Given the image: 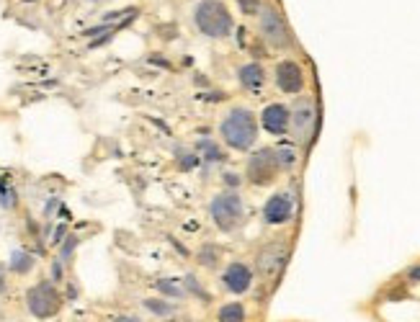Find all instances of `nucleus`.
<instances>
[{
    "label": "nucleus",
    "mask_w": 420,
    "mask_h": 322,
    "mask_svg": "<svg viewBox=\"0 0 420 322\" xmlns=\"http://www.w3.org/2000/svg\"><path fill=\"white\" fill-rule=\"evenodd\" d=\"M258 116L245 106H232L227 114L219 119V137L227 144L230 150L237 153H248L253 144L258 142Z\"/></svg>",
    "instance_id": "1"
},
{
    "label": "nucleus",
    "mask_w": 420,
    "mask_h": 322,
    "mask_svg": "<svg viewBox=\"0 0 420 322\" xmlns=\"http://www.w3.org/2000/svg\"><path fill=\"white\" fill-rule=\"evenodd\" d=\"M191 21L207 39H227L235 31V18L225 0H199L191 10Z\"/></svg>",
    "instance_id": "2"
},
{
    "label": "nucleus",
    "mask_w": 420,
    "mask_h": 322,
    "mask_svg": "<svg viewBox=\"0 0 420 322\" xmlns=\"http://www.w3.org/2000/svg\"><path fill=\"white\" fill-rule=\"evenodd\" d=\"M209 217L219 232H225V235L237 232L245 224V217H248L243 196L237 194V191H232V188L217 194L209 204Z\"/></svg>",
    "instance_id": "3"
},
{
    "label": "nucleus",
    "mask_w": 420,
    "mask_h": 322,
    "mask_svg": "<svg viewBox=\"0 0 420 322\" xmlns=\"http://www.w3.org/2000/svg\"><path fill=\"white\" fill-rule=\"evenodd\" d=\"M258 36L271 49H292L294 47V31L273 3H263L261 13H258Z\"/></svg>",
    "instance_id": "4"
},
{
    "label": "nucleus",
    "mask_w": 420,
    "mask_h": 322,
    "mask_svg": "<svg viewBox=\"0 0 420 322\" xmlns=\"http://www.w3.org/2000/svg\"><path fill=\"white\" fill-rule=\"evenodd\" d=\"M294 142L302 147H310V142L315 139L317 132V101L312 95H299L292 106V129Z\"/></svg>",
    "instance_id": "5"
},
{
    "label": "nucleus",
    "mask_w": 420,
    "mask_h": 322,
    "mask_svg": "<svg viewBox=\"0 0 420 322\" xmlns=\"http://www.w3.org/2000/svg\"><path fill=\"white\" fill-rule=\"evenodd\" d=\"M62 297H59L54 281H39L26 291V309L34 314L36 320H50L59 312Z\"/></svg>",
    "instance_id": "6"
},
{
    "label": "nucleus",
    "mask_w": 420,
    "mask_h": 322,
    "mask_svg": "<svg viewBox=\"0 0 420 322\" xmlns=\"http://www.w3.org/2000/svg\"><path fill=\"white\" fill-rule=\"evenodd\" d=\"M278 173H281V165L276 160V150L273 147L253 150L250 158H248V168H245V176H248L253 186H271L278 178Z\"/></svg>",
    "instance_id": "7"
},
{
    "label": "nucleus",
    "mask_w": 420,
    "mask_h": 322,
    "mask_svg": "<svg viewBox=\"0 0 420 322\" xmlns=\"http://www.w3.org/2000/svg\"><path fill=\"white\" fill-rule=\"evenodd\" d=\"M273 85L284 95H302L304 88H307L304 68L297 60H292V57L276 62V68H273Z\"/></svg>",
    "instance_id": "8"
},
{
    "label": "nucleus",
    "mask_w": 420,
    "mask_h": 322,
    "mask_svg": "<svg viewBox=\"0 0 420 322\" xmlns=\"http://www.w3.org/2000/svg\"><path fill=\"white\" fill-rule=\"evenodd\" d=\"M297 214V199L292 191H276L269 201L263 204V222L271 227H284L294 220Z\"/></svg>",
    "instance_id": "9"
},
{
    "label": "nucleus",
    "mask_w": 420,
    "mask_h": 322,
    "mask_svg": "<svg viewBox=\"0 0 420 322\" xmlns=\"http://www.w3.org/2000/svg\"><path fill=\"white\" fill-rule=\"evenodd\" d=\"M261 129L271 137H284L292 129V109L286 103L271 101L261 111Z\"/></svg>",
    "instance_id": "10"
},
{
    "label": "nucleus",
    "mask_w": 420,
    "mask_h": 322,
    "mask_svg": "<svg viewBox=\"0 0 420 322\" xmlns=\"http://www.w3.org/2000/svg\"><path fill=\"white\" fill-rule=\"evenodd\" d=\"M253 279H255V273H253L250 266L243 261L230 263L227 268L222 271V284H225V289H227L230 294H245V291H250Z\"/></svg>",
    "instance_id": "11"
},
{
    "label": "nucleus",
    "mask_w": 420,
    "mask_h": 322,
    "mask_svg": "<svg viewBox=\"0 0 420 322\" xmlns=\"http://www.w3.org/2000/svg\"><path fill=\"white\" fill-rule=\"evenodd\" d=\"M286 261V245L284 243H271L258 253V273L261 276H276Z\"/></svg>",
    "instance_id": "12"
},
{
    "label": "nucleus",
    "mask_w": 420,
    "mask_h": 322,
    "mask_svg": "<svg viewBox=\"0 0 420 322\" xmlns=\"http://www.w3.org/2000/svg\"><path fill=\"white\" fill-rule=\"evenodd\" d=\"M237 80H240V88L248 93H261L266 88V70L261 62H245L243 68L237 70Z\"/></svg>",
    "instance_id": "13"
},
{
    "label": "nucleus",
    "mask_w": 420,
    "mask_h": 322,
    "mask_svg": "<svg viewBox=\"0 0 420 322\" xmlns=\"http://www.w3.org/2000/svg\"><path fill=\"white\" fill-rule=\"evenodd\" d=\"M273 150H276V160L281 165V173H292L299 165V144L297 142H278Z\"/></svg>",
    "instance_id": "14"
},
{
    "label": "nucleus",
    "mask_w": 420,
    "mask_h": 322,
    "mask_svg": "<svg viewBox=\"0 0 420 322\" xmlns=\"http://www.w3.org/2000/svg\"><path fill=\"white\" fill-rule=\"evenodd\" d=\"M193 150H196V155H199V158H202V162H207V165L225 162V153H222V147H219L214 139H199Z\"/></svg>",
    "instance_id": "15"
},
{
    "label": "nucleus",
    "mask_w": 420,
    "mask_h": 322,
    "mask_svg": "<svg viewBox=\"0 0 420 322\" xmlns=\"http://www.w3.org/2000/svg\"><path fill=\"white\" fill-rule=\"evenodd\" d=\"M8 268H10L13 273H18V276H24V273H29L31 268H34V255H29L26 250L16 247V250L10 253Z\"/></svg>",
    "instance_id": "16"
},
{
    "label": "nucleus",
    "mask_w": 420,
    "mask_h": 322,
    "mask_svg": "<svg viewBox=\"0 0 420 322\" xmlns=\"http://www.w3.org/2000/svg\"><path fill=\"white\" fill-rule=\"evenodd\" d=\"M245 317H248V312L240 302H230L217 312V322H245Z\"/></svg>",
    "instance_id": "17"
},
{
    "label": "nucleus",
    "mask_w": 420,
    "mask_h": 322,
    "mask_svg": "<svg viewBox=\"0 0 420 322\" xmlns=\"http://www.w3.org/2000/svg\"><path fill=\"white\" fill-rule=\"evenodd\" d=\"M155 289H158L160 294H165V297H173V299L186 297V286L176 279H160L158 284H155Z\"/></svg>",
    "instance_id": "18"
},
{
    "label": "nucleus",
    "mask_w": 420,
    "mask_h": 322,
    "mask_svg": "<svg viewBox=\"0 0 420 322\" xmlns=\"http://www.w3.org/2000/svg\"><path fill=\"white\" fill-rule=\"evenodd\" d=\"M144 309L152 312L155 317H170V314L176 312V307L165 302V299H144Z\"/></svg>",
    "instance_id": "19"
},
{
    "label": "nucleus",
    "mask_w": 420,
    "mask_h": 322,
    "mask_svg": "<svg viewBox=\"0 0 420 322\" xmlns=\"http://www.w3.org/2000/svg\"><path fill=\"white\" fill-rule=\"evenodd\" d=\"M18 204V196H16V188L6 183V181H0V206H6V209H13Z\"/></svg>",
    "instance_id": "20"
},
{
    "label": "nucleus",
    "mask_w": 420,
    "mask_h": 322,
    "mask_svg": "<svg viewBox=\"0 0 420 322\" xmlns=\"http://www.w3.org/2000/svg\"><path fill=\"white\" fill-rule=\"evenodd\" d=\"M235 3H237V8H240L243 16H258L266 0H235Z\"/></svg>",
    "instance_id": "21"
},
{
    "label": "nucleus",
    "mask_w": 420,
    "mask_h": 322,
    "mask_svg": "<svg viewBox=\"0 0 420 322\" xmlns=\"http://www.w3.org/2000/svg\"><path fill=\"white\" fill-rule=\"evenodd\" d=\"M183 286L188 289L191 294H196V297H202L204 302H209V294L204 291L202 281H196V276H191V273H188V276H186V281H183Z\"/></svg>",
    "instance_id": "22"
},
{
    "label": "nucleus",
    "mask_w": 420,
    "mask_h": 322,
    "mask_svg": "<svg viewBox=\"0 0 420 322\" xmlns=\"http://www.w3.org/2000/svg\"><path fill=\"white\" fill-rule=\"evenodd\" d=\"M199 263H202V266H207V268H214V266H217V247L204 245L202 253H199Z\"/></svg>",
    "instance_id": "23"
},
{
    "label": "nucleus",
    "mask_w": 420,
    "mask_h": 322,
    "mask_svg": "<svg viewBox=\"0 0 420 322\" xmlns=\"http://www.w3.org/2000/svg\"><path fill=\"white\" fill-rule=\"evenodd\" d=\"M202 162V158L196 155V150L193 153H181V158H178V165H181V170H193L196 165Z\"/></svg>",
    "instance_id": "24"
},
{
    "label": "nucleus",
    "mask_w": 420,
    "mask_h": 322,
    "mask_svg": "<svg viewBox=\"0 0 420 322\" xmlns=\"http://www.w3.org/2000/svg\"><path fill=\"white\" fill-rule=\"evenodd\" d=\"M75 247H77V238H75V235H70V238L65 240V245H62V250H59V258H62V261H68Z\"/></svg>",
    "instance_id": "25"
},
{
    "label": "nucleus",
    "mask_w": 420,
    "mask_h": 322,
    "mask_svg": "<svg viewBox=\"0 0 420 322\" xmlns=\"http://www.w3.org/2000/svg\"><path fill=\"white\" fill-rule=\"evenodd\" d=\"M407 279H410L412 284H420V261L412 263L410 268H407Z\"/></svg>",
    "instance_id": "26"
},
{
    "label": "nucleus",
    "mask_w": 420,
    "mask_h": 322,
    "mask_svg": "<svg viewBox=\"0 0 420 322\" xmlns=\"http://www.w3.org/2000/svg\"><path fill=\"white\" fill-rule=\"evenodd\" d=\"M222 178H225V183H227L230 188L240 186V176H237V173H225V176H222Z\"/></svg>",
    "instance_id": "27"
},
{
    "label": "nucleus",
    "mask_w": 420,
    "mask_h": 322,
    "mask_svg": "<svg viewBox=\"0 0 420 322\" xmlns=\"http://www.w3.org/2000/svg\"><path fill=\"white\" fill-rule=\"evenodd\" d=\"M111 322H142V320L135 317V314H121V317H117V320H111Z\"/></svg>",
    "instance_id": "28"
},
{
    "label": "nucleus",
    "mask_w": 420,
    "mask_h": 322,
    "mask_svg": "<svg viewBox=\"0 0 420 322\" xmlns=\"http://www.w3.org/2000/svg\"><path fill=\"white\" fill-rule=\"evenodd\" d=\"M52 279H54V281L62 279V268H59V261L54 263V266H52Z\"/></svg>",
    "instance_id": "29"
},
{
    "label": "nucleus",
    "mask_w": 420,
    "mask_h": 322,
    "mask_svg": "<svg viewBox=\"0 0 420 322\" xmlns=\"http://www.w3.org/2000/svg\"><path fill=\"white\" fill-rule=\"evenodd\" d=\"M3 286H6V281H3V276H0V291H3Z\"/></svg>",
    "instance_id": "30"
}]
</instances>
